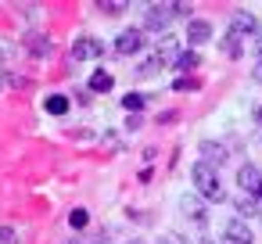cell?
Masks as SVG:
<instances>
[{
    "label": "cell",
    "mask_w": 262,
    "mask_h": 244,
    "mask_svg": "<svg viewBox=\"0 0 262 244\" xmlns=\"http://www.w3.org/2000/svg\"><path fill=\"white\" fill-rule=\"evenodd\" d=\"M176 18V8L172 4H151L147 11H144V29H151V33H169V22Z\"/></svg>",
    "instance_id": "7a4b0ae2"
},
{
    "label": "cell",
    "mask_w": 262,
    "mask_h": 244,
    "mask_svg": "<svg viewBox=\"0 0 262 244\" xmlns=\"http://www.w3.org/2000/svg\"><path fill=\"white\" fill-rule=\"evenodd\" d=\"M219 51H223L226 58H233V61H237V58H244V40H241V36H233V33L226 29V33L219 36Z\"/></svg>",
    "instance_id": "4fadbf2b"
},
{
    "label": "cell",
    "mask_w": 262,
    "mask_h": 244,
    "mask_svg": "<svg viewBox=\"0 0 262 244\" xmlns=\"http://www.w3.org/2000/svg\"><path fill=\"white\" fill-rule=\"evenodd\" d=\"M208 40H212V22L190 18V22H187V43H190V47H205Z\"/></svg>",
    "instance_id": "30bf717a"
},
{
    "label": "cell",
    "mask_w": 262,
    "mask_h": 244,
    "mask_svg": "<svg viewBox=\"0 0 262 244\" xmlns=\"http://www.w3.org/2000/svg\"><path fill=\"white\" fill-rule=\"evenodd\" d=\"M237 183H241V190L251 194V197L262 194V172H258L255 165H241V169H237Z\"/></svg>",
    "instance_id": "9c48e42d"
},
{
    "label": "cell",
    "mask_w": 262,
    "mask_h": 244,
    "mask_svg": "<svg viewBox=\"0 0 262 244\" xmlns=\"http://www.w3.org/2000/svg\"><path fill=\"white\" fill-rule=\"evenodd\" d=\"M180 212H183L194 226H208V208H205V197H201V194H194V197L187 194V197L180 201Z\"/></svg>",
    "instance_id": "5b68a950"
},
{
    "label": "cell",
    "mask_w": 262,
    "mask_h": 244,
    "mask_svg": "<svg viewBox=\"0 0 262 244\" xmlns=\"http://www.w3.org/2000/svg\"><path fill=\"white\" fill-rule=\"evenodd\" d=\"M201 244H212V240H201Z\"/></svg>",
    "instance_id": "1f68e13d"
},
{
    "label": "cell",
    "mask_w": 262,
    "mask_h": 244,
    "mask_svg": "<svg viewBox=\"0 0 262 244\" xmlns=\"http://www.w3.org/2000/svg\"><path fill=\"white\" fill-rule=\"evenodd\" d=\"M198 151H201V162H205V165H212V169L226 165V147H223V144H215V140H201Z\"/></svg>",
    "instance_id": "8fae6325"
},
{
    "label": "cell",
    "mask_w": 262,
    "mask_h": 244,
    "mask_svg": "<svg viewBox=\"0 0 262 244\" xmlns=\"http://www.w3.org/2000/svg\"><path fill=\"white\" fill-rule=\"evenodd\" d=\"M129 244H144V240H129Z\"/></svg>",
    "instance_id": "4dcf8cb0"
},
{
    "label": "cell",
    "mask_w": 262,
    "mask_h": 244,
    "mask_svg": "<svg viewBox=\"0 0 262 244\" xmlns=\"http://www.w3.org/2000/svg\"><path fill=\"white\" fill-rule=\"evenodd\" d=\"M43 108H47V115H65V112H69V97H65V94H51V97L43 101Z\"/></svg>",
    "instance_id": "2e32d148"
},
{
    "label": "cell",
    "mask_w": 262,
    "mask_h": 244,
    "mask_svg": "<svg viewBox=\"0 0 262 244\" xmlns=\"http://www.w3.org/2000/svg\"><path fill=\"white\" fill-rule=\"evenodd\" d=\"M172 90H180V94H187V90H190V94H194V90H201V83H198L194 76H180V79L172 83Z\"/></svg>",
    "instance_id": "ffe728a7"
},
{
    "label": "cell",
    "mask_w": 262,
    "mask_h": 244,
    "mask_svg": "<svg viewBox=\"0 0 262 244\" xmlns=\"http://www.w3.org/2000/svg\"><path fill=\"white\" fill-rule=\"evenodd\" d=\"M122 108H126L129 115H140V112H144V94H137V90L126 94V97H122Z\"/></svg>",
    "instance_id": "e0dca14e"
},
{
    "label": "cell",
    "mask_w": 262,
    "mask_h": 244,
    "mask_svg": "<svg viewBox=\"0 0 262 244\" xmlns=\"http://www.w3.org/2000/svg\"><path fill=\"white\" fill-rule=\"evenodd\" d=\"M190 180H194V187H198V194H201L205 201H212V205L226 201V190H223V183H219V169H212V165H205V162H194Z\"/></svg>",
    "instance_id": "6da1fadb"
},
{
    "label": "cell",
    "mask_w": 262,
    "mask_h": 244,
    "mask_svg": "<svg viewBox=\"0 0 262 244\" xmlns=\"http://www.w3.org/2000/svg\"><path fill=\"white\" fill-rule=\"evenodd\" d=\"M158 244H172V237H158Z\"/></svg>",
    "instance_id": "83f0119b"
},
{
    "label": "cell",
    "mask_w": 262,
    "mask_h": 244,
    "mask_svg": "<svg viewBox=\"0 0 262 244\" xmlns=\"http://www.w3.org/2000/svg\"><path fill=\"white\" fill-rule=\"evenodd\" d=\"M97 11H101V15H122V11H126V4H115V0H101Z\"/></svg>",
    "instance_id": "44dd1931"
},
{
    "label": "cell",
    "mask_w": 262,
    "mask_h": 244,
    "mask_svg": "<svg viewBox=\"0 0 262 244\" xmlns=\"http://www.w3.org/2000/svg\"><path fill=\"white\" fill-rule=\"evenodd\" d=\"M233 205H237V219H244V215H258V197H251V194H241Z\"/></svg>",
    "instance_id": "9a60e30c"
},
{
    "label": "cell",
    "mask_w": 262,
    "mask_h": 244,
    "mask_svg": "<svg viewBox=\"0 0 262 244\" xmlns=\"http://www.w3.org/2000/svg\"><path fill=\"white\" fill-rule=\"evenodd\" d=\"M258 54H262V36H258Z\"/></svg>",
    "instance_id": "f1b7e54d"
},
{
    "label": "cell",
    "mask_w": 262,
    "mask_h": 244,
    "mask_svg": "<svg viewBox=\"0 0 262 244\" xmlns=\"http://www.w3.org/2000/svg\"><path fill=\"white\" fill-rule=\"evenodd\" d=\"M258 201H262V194H258Z\"/></svg>",
    "instance_id": "d6a6232c"
},
{
    "label": "cell",
    "mask_w": 262,
    "mask_h": 244,
    "mask_svg": "<svg viewBox=\"0 0 262 244\" xmlns=\"http://www.w3.org/2000/svg\"><path fill=\"white\" fill-rule=\"evenodd\" d=\"M101 54H104V43L94 40V36H79V40L72 43V58H76V61H97Z\"/></svg>",
    "instance_id": "8992f818"
},
{
    "label": "cell",
    "mask_w": 262,
    "mask_h": 244,
    "mask_svg": "<svg viewBox=\"0 0 262 244\" xmlns=\"http://www.w3.org/2000/svg\"><path fill=\"white\" fill-rule=\"evenodd\" d=\"M0 244H18V226H0Z\"/></svg>",
    "instance_id": "7402d4cb"
},
{
    "label": "cell",
    "mask_w": 262,
    "mask_h": 244,
    "mask_svg": "<svg viewBox=\"0 0 262 244\" xmlns=\"http://www.w3.org/2000/svg\"><path fill=\"white\" fill-rule=\"evenodd\" d=\"M255 122H258V126H262V104H258V108H255Z\"/></svg>",
    "instance_id": "4316f807"
},
{
    "label": "cell",
    "mask_w": 262,
    "mask_h": 244,
    "mask_svg": "<svg viewBox=\"0 0 262 244\" xmlns=\"http://www.w3.org/2000/svg\"><path fill=\"white\" fill-rule=\"evenodd\" d=\"M144 29H122L119 36H115V54L119 58H133V54H140L144 51Z\"/></svg>",
    "instance_id": "3957f363"
},
{
    "label": "cell",
    "mask_w": 262,
    "mask_h": 244,
    "mask_svg": "<svg viewBox=\"0 0 262 244\" xmlns=\"http://www.w3.org/2000/svg\"><path fill=\"white\" fill-rule=\"evenodd\" d=\"M251 79H255V83H262V61H255V69H251Z\"/></svg>",
    "instance_id": "484cf974"
},
{
    "label": "cell",
    "mask_w": 262,
    "mask_h": 244,
    "mask_svg": "<svg viewBox=\"0 0 262 244\" xmlns=\"http://www.w3.org/2000/svg\"><path fill=\"white\" fill-rule=\"evenodd\" d=\"M86 223H90V212L86 208H72L69 212V226L72 230H86Z\"/></svg>",
    "instance_id": "d6986e66"
},
{
    "label": "cell",
    "mask_w": 262,
    "mask_h": 244,
    "mask_svg": "<svg viewBox=\"0 0 262 244\" xmlns=\"http://www.w3.org/2000/svg\"><path fill=\"white\" fill-rule=\"evenodd\" d=\"M230 33L233 36H255L258 33V18L251 15V11H233V18H230Z\"/></svg>",
    "instance_id": "ba28073f"
},
{
    "label": "cell",
    "mask_w": 262,
    "mask_h": 244,
    "mask_svg": "<svg viewBox=\"0 0 262 244\" xmlns=\"http://www.w3.org/2000/svg\"><path fill=\"white\" fill-rule=\"evenodd\" d=\"M112 86H115V79H112L104 69H97V72L90 76V90H94V94H108Z\"/></svg>",
    "instance_id": "5bb4252c"
},
{
    "label": "cell",
    "mask_w": 262,
    "mask_h": 244,
    "mask_svg": "<svg viewBox=\"0 0 262 244\" xmlns=\"http://www.w3.org/2000/svg\"><path fill=\"white\" fill-rule=\"evenodd\" d=\"M69 244H83V240H69Z\"/></svg>",
    "instance_id": "f546056e"
},
{
    "label": "cell",
    "mask_w": 262,
    "mask_h": 244,
    "mask_svg": "<svg viewBox=\"0 0 262 244\" xmlns=\"http://www.w3.org/2000/svg\"><path fill=\"white\" fill-rule=\"evenodd\" d=\"M198 61H201V54H194V51H183V54L176 58V65H172V69L187 72V69H198Z\"/></svg>",
    "instance_id": "ac0fdd59"
},
{
    "label": "cell",
    "mask_w": 262,
    "mask_h": 244,
    "mask_svg": "<svg viewBox=\"0 0 262 244\" xmlns=\"http://www.w3.org/2000/svg\"><path fill=\"white\" fill-rule=\"evenodd\" d=\"M22 47H26V54H29V58H51L54 40H51L43 29H29V33L22 36Z\"/></svg>",
    "instance_id": "277c9868"
},
{
    "label": "cell",
    "mask_w": 262,
    "mask_h": 244,
    "mask_svg": "<svg viewBox=\"0 0 262 244\" xmlns=\"http://www.w3.org/2000/svg\"><path fill=\"white\" fill-rule=\"evenodd\" d=\"M144 126V115H126V129H140Z\"/></svg>",
    "instance_id": "cb8c5ba5"
},
{
    "label": "cell",
    "mask_w": 262,
    "mask_h": 244,
    "mask_svg": "<svg viewBox=\"0 0 262 244\" xmlns=\"http://www.w3.org/2000/svg\"><path fill=\"white\" fill-rule=\"evenodd\" d=\"M251 226L244 223V219H230L226 226H223V240L219 244H251Z\"/></svg>",
    "instance_id": "52a82bcc"
},
{
    "label": "cell",
    "mask_w": 262,
    "mask_h": 244,
    "mask_svg": "<svg viewBox=\"0 0 262 244\" xmlns=\"http://www.w3.org/2000/svg\"><path fill=\"white\" fill-rule=\"evenodd\" d=\"M8 86H15V90H26V86H29V79H26V76H8Z\"/></svg>",
    "instance_id": "603a6c76"
},
{
    "label": "cell",
    "mask_w": 262,
    "mask_h": 244,
    "mask_svg": "<svg viewBox=\"0 0 262 244\" xmlns=\"http://www.w3.org/2000/svg\"><path fill=\"white\" fill-rule=\"evenodd\" d=\"M183 51H180V40H172L169 33L158 40V47H155V58L162 61V65H176V58H180Z\"/></svg>",
    "instance_id": "7c38bea8"
},
{
    "label": "cell",
    "mask_w": 262,
    "mask_h": 244,
    "mask_svg": "<svg viewBox=\"0 0 262 244\" xmlns=\"http://www.w3.org/2000/svg\"><path fill=\"white\" fill-rule=\"evenodd\" d=\"M172 8H176L180 18H190V4H172Z\"/></svg>",
    "instance_id": "d4e9b609"
}]
</instances>
